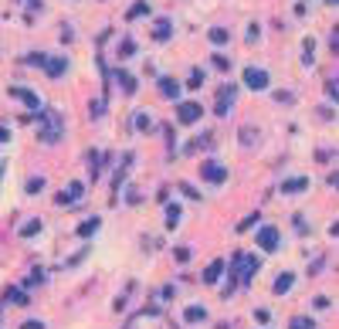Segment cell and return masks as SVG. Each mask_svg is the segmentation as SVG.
<instances>
[{"label": "cell", "mask_w": 339, "mask_h": 329, "mask_svg": "<svg viewBox=\"0 0 339 329\" xmlns=\"http://www.w3.org/2000/svg\"><path fill=\"white\" fill-rule=\"evenodd\" d=\"M170 34H173V24H170V20H160V24L153 27V38L156 41H167Z\"/></svg>", "instance_id": "obj_13"}, {"label": "cell", "mask_w": 339, "mask_h": 329, "mask_svg": "<svg viewBox=\"0 0 339 329\" xmlns=\"http://www.w3.org/2000/svg\"><path fill=\"white\" fill-rule=\"evenodd\" d=\"M95 228H98V217H92V221H85V224L78 228V234H82V238H88V234H95Z\"/></svg>", "instance_id": "obj_21"}, {"label": "cell", "mask_w": 339, "mask_h": 329, "mask_svg": "<svg viewBox=\"0 0 339 329\" xmlns=\"http://www.w3.org/2000/svg\"><path fill=\"white\" fill-rule=\"evenodd\" d=\"M251 224H258V214H251V217H245V221H241V228H238V231H248V228H251Z\"/></svg>", "instance_id": "obj_29"}, {"label": "cell", "mask_w": 339, "mask_h": 329, "mask_svg": "<svg viewBox=\"0 0 339 329\" xmlns=\"http://www.w3.org/2000/svg\"><path fill=\"white\" fill-rule=\"evenodd\" d=\"M160 92L167 98H180V85H176L173 78H160Z\"/></svg>", "instance_id": "obj_9"}, {"label": "cell", "mask_w": 339, "mask_h": 329, "mask_svg": "<svg viewBox=\"0 0 339 329\" xmlns=\"http://www.w3.org/2000/svg\"><path fill=\"white\" fill-rule=\"evenodd\" d=\"M292 282H295V275H292V271L278 275V278H275V295H285V292L292 289Z\"/></svg>", "instance_id": "obj_10"}, {"label": "cell", "mask_w": 339, "mask_h": 329, "mask_svg": "<svg viewBox=\"0 0 339 329\" xmlns=\"http://www.w3.org/2000/svg\"><path fill=\"white\" fill-rule=\"evenodd\" d=\"M305 187H309L305 176H292V180H285V183H282V194H299V190H305Z\"/></svg>", "instance_id": "obj_8"}, {"label": "cell", "mask_w": 339, "mask_h": 329, "mask_svg": "<svg viewBox=\"0 0 339 329\" xmlns=\"http://www.w3.org/2000/svg\"><path fill=\"white\" fill-rule=\"evenodd\" d=\"M10 95H17V98H24V102H27V105H31V109H38V105H41V98L34 95V92H27V88H14V92H10Z\"/></svg>", "instance_id": "obj_15"}, {"label": "cell", "mask_w": 339, "mask_h": 329, "mask_svg": "<svg viewBox=\"0 0 339 329\" xmlns=\"http://www.w3.org/2000/svg\"><path fill=\"white\" fill-rule=\"evenodd\" d=\"M44 61H48V58H44L41 51H34V55H27V65H44Z\"/></svg>", "instance_id": "obj_27"}, {"label": "cell", "mask_w": 339, "mask_h": 329, "mask_svg": "<svg viewBox=\"0 0 339 329\" xmlns=\"http://www.w3.org/2000/svg\"><path fill=\"white\" fill-rule=\"evenodd\" d=\"M231 102H234V85H221V92H217V116H224L231 109Z\"/></svg>", "instance_id": "obj_6"}, {"label": "cell", "mask_w": 339, "mask_h": 329, "mask_svg": "<svg viewBox=\"0 0 339 329\" xmlns=\"http://www.w3.org/2000/svg\"><path fill=\"white\" fill-rule=\"evenodd\" d=\"M254 241H258V248H261V251H275L282 238H278V228H261Z\"/></svg>", "instance_id": "obj_3"}, {"label": "cell", "mask_w": 339, "mask_h": 329, "mask_svg": "<svg viewBox=\"0 0 339 329\" xmlns=\"http://www.w3.org/2000/svg\"><path fill=\"white\" fill-rule=\"evenodd\" d=\"M82 190H85V183H72L68 190H61V194H58V204H75L78 197H82Z\"/></svg>", "instance_id": "obj_7"}, {"label": "cell", "mask_w": 339, "mask_h": 329, "mask_svg": "<svg viewBox=\"0 0 339 329\" xmlns=\"http://www.w3.org/2000/svg\"><path fill=\"white\" fill-rule=\"evenodd\" d=\"M176 221H180V207H170V211H167V224H170V228H173Z\"/></svg>", "instance_id": "obj_24"}, {"label": "cell", "mask_w": 339, "mask_h": 329, "mask_svg": "<svg viewBox=\"0 0 339 329\" xmlns=\"http://www.w3.org/2000/svg\"><path fill=\"white\" fill-rule=\"evenodd\" d=\"M288 329H316V323H312V319H305V316H295V319L288 323Z\"/></svg>", "instance_id": "obj_19"}, {"label": "cell", "mask_w": 339, "mask_h": 329, "mask_svg": "<svg viewBox=\"0 0 339 329\" xmlns=\"http://www.w3.org/2000/svg\"><path fill=\"white\" fill-rule=\"evenodd\" d=\"M119 51H122V58H129L132 51H136V44H132V41H122V48H119Z\"/></svg>", "instance_id": "obj_28"}, {"label": "cell", "mask_w": 339, "mask_h": 329, "mask_svg": "<svg viewBox=\"0 0 339 329\" xmlns=\"http://www.w3.org/2000/svg\"><path fill=\"white\" fill-rule=\"evenodd\" d=\"M221 271H224V261H214V265L204 271V282H207V285H214V282L221 278Z\"/></svg>", "instance_id": "obj_14"}, {"label": "cell", "mask_w": 339, "mask_h": 329, "mask_svg": "<svg viewBox=\"0 0 339 329\" xmlns=\"http://www.w3.org/2000/svg\"><path fill=\"white\" fill-rule=\"evenodd\" d=\"M207 319V309L204 306H190L187 309V323H204Z\"/></svg>", "instance_id": "obj_16"}, {"label": "cell", "mask_w": 339, "mask_h": 329, "mask_svg": "<svg viewBox=\"0 0 339 329\" xmlns=\"http://www.w3.org/2000/svg\"><path fill=\"white\" fill-rule=\"evenodd\" d=\"M200 176H204L207 183H224V180H227V170L221 166V163H214V160H207V163L200 166Z\"/></svg>", "instance_id": "obj_2"}, {"label": "cell", "mask_w": 339, "mask_h": 329, "mask_svg": "<svg viewBox=\"0 0 339 329\" xmlns=\"http://www.w3.org/2000/svg\"><path fill=\"white\" fill-rule=\"evenodd\" d=\"M58 136H61V119L55 112H44V133H41V139L44 143H55Z\"/></svg>", "instance_id": "obj_5"}, {"label": "cell", "mask_w": 339, "mask_h": 329, "mask_svg": "<svg viewBox=\"0 0 339 329\" xmlns=\"http://www.w3.org/2000/svg\"><path fill=\"white\" fill-rule=\"evenodd\" d=\"M200 85H204V72H193L190 75V88H200Z\"/></svg>", "instance_id": "obj_25"}, {"label": "cell", "mask_w": 339, "mask_h": 329, "mask_svg": "<svg viewBox=\"0 0 339 329\" xmlns=\"http://www.w3.org/2000/svg\"><path fill=\"white\" fill-rule=\"evenodd\" d=\"M245 85L251 88V92L268 88V72H264V68H248V72H245Z\"/></svg>", "instance_id": "obj_1"}, {"label": "cell", "mask_w": 339, "mask_h": 329, "mask_svg": "<svg viewBox=\"0 0 339 329\" xmlns=\"http://www.w3.org/2000/svg\"><path fill=\"white\" fill-rule=\"evenodd\" d=\"M136 129H143V133L150 129V116H146V112H139V116H136Z\"/></svg>", "instance_id": "obj_23"}, {"label": "cell", "mask_w": 339, "mask_h": 329, "mask_svg": "<svg viewBox=\"0 0 339 329\" xmlns=\"http://www.w3.org/2000/svg\"><path fill=\"white\" fill-rule=\"evenodd\" d=\"M146 14H150V3H146V0H136V3L129 7V14H126V17L136 20V17H146Z\"/></svg>", "instance_id": "obj_12"}, {"label": "cell", "mask_w": 339, "mask_h": 329, "mask_svg": "<svg viewBox=\"0 0 339 329\" xmlns=\"http://www.w3.org/2000/svg\"><path fill=\"white\" fill-rule=\"evenodd\" d=\"M214 65H217V68H221V72H227V68H231V61H227L224 55H214Z\"/></svg>", "instance_id": "obj_26"}, {"label": "cell", "mask_w": 339, "mask_h": 329, "mask_svg": "<svg viewBox=\"0 0 339 329\" xmlns=\"http://www.w3.org/2000/svg\"><path fill=\"white\" fill-rule=\"evenodd\" d=\"M7 139H10V129H7V126H0V143H7Z\"/></svg>", "instance_id": "obj_30"}, {"label": "cell", "mask_w": 339, "mask_h": 329, "mask_svg": "<svg viewBox=\"0 0 339 329\" xmlns=\"http://www.w3.org/2000/svg\"><path fill=\"white\" fill-rule=\"evenodd\" d=\"M44 68H48V75H51V78H58V75H65L68 61H65V58H51V61H44Z\"/></svg>", "instance_id": "obj_11"}, {"label": "cell", "mask_w": 339, "mask_h": 329, "mask_svg": "<svg viewBox=\"0 0 339 329\" xmlns=\"http://www.w3.org/2000/svg\"><path fill=\"white\" fill-rule=\"evenodd\" d=\"M41 190H44V180H41V176L27 180V194H41Z\"/></svg>", "instance_id": "obj_22"}, {"label": "cell", "mask_w": 339, "mask_h": 329, "mask_svg": "<svg viewBox=\"0 0 339 329\" xmlns=\"http://www.w3.org/2000/svg\"><path fill=\"white\" fill-rule=\"evenodd\" d=\"M115 78H119V85H122L126 92H136V82H132L129 72H122V68H119V72H115Z\"/></svg>", "instance_id": "obj_17"}, {"label": "cell", "mask_w": 339, "mask_h": 329, "mask_svg": "<svg viewBox=\"0 0 339 329\" xmlns=\"http://www.w3.org/2000/svg\"><path fill=\"white\" fill-rule=\"evenodd\" d=\"M204 116V109H200V105H197V102H180V105H176V119H180V122H197V119Z\"/></svg>", "instance_id": "obj_4"}, {"label": "cell", "mask_w": 339, "mask_h": 329, "mask_svg": "<svg viewBox=\"0 0 339 329\" xmlns=\"http://www.w3.org/2000/svg\"><path fill=\"white\" fill-rule=\"evenodd\" d=\"M227 38H231L227 27H210V41H214V44H227Z\"/></svg>", "instance_id": "obj_18"}, {"label": "cell", "mask_w": 339, "mask_h": 329, "mask_svg": "<svg viewBox=\"0 0 339 329\" xmlns=\"http://www.w3.org/2000/svg\"><path fill=\"white\" fill-rule=\"evenodd\" d=\"M38 231H41V221H38V217H34V221H27V224L20 228V234H24V238H31V234H38Z\"/></svg>", "instance_id": "obj_20"}, {"label": "cell", "mask_w": 339, "mask_h": 329, "mask_svg": "<svg viewBox=\"0 0 339 329\" xmlns=\"http://www.w3.org/2000/svg\"><path fill=\"white\" fill-rule=\"evenodd\" d=\"M20 329H44V326H41V323H24Z\"/></svg>", "instance_id": "obj_31"}, {"label": "cell", "mask_w": 339, "mask_h": 329, "mask_svg": "<svg viewBox=\"0 0 339 329\" xmlns=\"http://www.w3.org/2000/svg\"><path fill=\"white\" fill-rule=\"evenodd\" d=\"M329 3H336V0H329Z\"/></svg>", "instance_id": "obj_32"}]
</instances>
